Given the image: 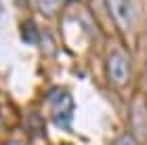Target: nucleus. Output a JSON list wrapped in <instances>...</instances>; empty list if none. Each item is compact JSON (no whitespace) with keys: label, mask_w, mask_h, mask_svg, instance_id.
Wrapping results in <instances>:
<instances>
[{"label":"nucleus","mask_w":147,"mask_h":145,"mask_svg":"<svg viewBox=\"0 0 147 145\" xmlns=\"http://www.w3.org/2000/svg\"><path fill=\"white\" fill-rule=\"evenodd\" d=\"M46 101L51 105L55 124H59L61 128H67L69 122H71V114H74V99L63 88H53L46 95Z\"/></svg>","instance_id":"obj_1"},{"label":"nucleus","mask_w":147,"mask_h":145,"mask_svg":"<svg viewBox=\"0 0 147 145\" xmlns=\"http://www.w3.org/2000/svg\"><path fill=\"white\" fill-rule=\"evenodd\" d=\"M107 71L109 78L116 84H124L126 78H128V61L122 53H111L107 59Z\"/></svg>","instance_id":"obj_2"},{"label":"nucleus","mask_w":147,"mask_h":145,"mask_svg":"<svg viewBox=\"0 0 147 145\" xmlns=\"http://www.w3.org/2000/svg\"><path fill=\"white\" fill-rule=\"evenodd\" d=\"M109 9H111L113 19H116L124 30L128 28L130 25V13H132L128 0H109Z\"/></svg>","instance_id":"obj_3"},{"label":"nucleus","mask_w":147,"mask_h":145,"mask_svg":"<svg viewBox=\"0 0 147 145\" xmlns=\"http://www.w3.org/2000/svg\"><path fill=\"white\" fill-rule=\"evenodd\" d=\"M23 38H25L28 42H32V44L38 42V32L32 28V23H25V25H23Z\"/></svg>","instance_id":"obj_4"},{"label":"nucleus","mask_w":147,"mask_h":145,"mask_svg":"<svg viewBox=\"0 0 147 145\" xmlns=\"http://www.w3.org/2000/svg\"><path fill=\"white\" fill-rule=\"evenodd\" d=\"M40 9H42V13H46V15H51V13L57 11V0H38Z\"/></svg>","instance_id":"obj_5"},{"label":"nucleus","mask_w":147,"mask_h":145,"mask_svg":"<svg viewBox=\"0 0 147 145\" xmlns=\"http://www.w3.org/2000/svg\"><path fill=\"white\" fill-rule=\"evenodd\" d=\"M116 145H135V143H132L130 139H120V141H118Z\"/></svg>","instance_id":"obj_6"}]
</instances>
